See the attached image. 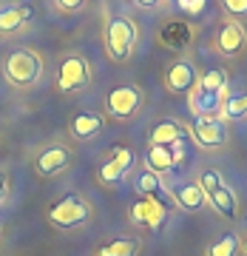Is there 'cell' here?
Masks as SVG:
<instances>
[{"mask_svg":"<svg viewBox=\"0 0 247 256\" xmlns=\"http://www.w3.org/2000/svg\"><path fill=\"white\" fill-rule=\"evenodd\" d=\"M3 74H6V80L11 86H17V88H28V86H34L40 80V74H43V60L37 52L31 48H14L9 57H6V63H3Z\"/></svg>","mask_w":247,"mask_h":256,"instance_id":"6da1fadb","label":"cell"},{"mask_svg":"<svg viewBox=\"0 0 247 256\" xmlns=\"http://www.w3.org/2000/svg\"><path fill=\"white\" fill-rule=\"evenodd\" d=\"M137 37H139V28L137 23L125 14H117V18L108 20V26H105V48H108L111 60H117V63H125L137 46Z\"/></svg>","mask_w":247,"mask_h":256,"instance_id":"7a4b0ae2","label":"cell"},{"mask_svg":"<svg viewBox=\"0 0 247 256\" xmlns=\"http://www.w3.org/2000/svg\"><path fill=\"white\" fill-rule=\"evenodd\" d=\"M88 220H91V205L82 200L80 194H65L63 200H57L48 208V222L63 230L82 228Z\"/></svg>","mask_w":247,"mask_h":256,"instance_id":"3957f363","label":"cell"},{"mask_svg":"<svg viewBox=\"0 0 247 256\" xmlns=\"http://www.w3.org/2000/svg\"><path fill=\"white\" fill-rule=\"evenodd\" d=\"M88 82H91V66H88L85 57L68 54L60 60V66H57V88L60 92H65V94L82 92Z\"/></svg>","mask_w":247,"mask_h":256,"instance_id":"277c9868","label":"cell"},{"mask_svg":"<svg viewBox=\"0 0 247 256\" xmlns=\"http://www.w3.org/2000/svg\"><path fill=\"white\" fill-rule=\"evenodd\" d=\"M139 106H142V92H139L137 86H117V88H111L105 94V111L114 120L134 117L139 111Z\"/></svg>","mask_w":247,"mask_h":256,"instance_id":"5b68a950","label":"cell"},{"mask_svg":"<svg viewBox=\"0 0 247 256\" xmlns=\"http://www.w3.org/2000/svg\"><path fill=\"white\" fill-rule=\"evenodd\" d=\"M165 216H168V208H165L159 200H154V196H139V200L131 205V222L139 225V228H145V230L162 228Z\"/></svg>","mask_w":247,"mask_h":256,"instance_id":"8992f818","label":"cell"},{"mask_svg":"<svg viewBox=\"0 0 247 256\" xmlns=\"http://www.w3.org/2000/svg\"><path fill=\"white\" fill-rule=\"evenodd\" d=\"M191 134L202 148H222L228 146V131L219 117H196L191 126Z\"/></svg>","mask_w":247,"mask_h":256,"instance_id":"52a82bcc","label":"cell"},{"mask_svg":"<svg viewBox=\"0 0 247 256\" xmlns=\"http://www.w3.org/2000/svg\"><path fill=\"white\" fill-rule=\"evenodd\" d=\"M196 82H199L196 68L188 60H176V63H171L165 68V86L174 94H191L196 88Z\"/></svg>","mask_w":247,"mask_h":256,"instance_id":"ba28073f","label":"cell"},{"mask_svg":"<svg viewBox=\"0 0 247 256\" xmlns=\"http://www.w3.org/2000/svg\"><path fill=\"white\" fill-rule=\"evenodd\" d=\"M245 46H247V34H245V28H242V23H236V20L222 23L219 32H216V48H219V54L239 57L245 52Z\"/></svg>","mask_w":247,"mask_h":256,"instance_id":"9c48e42d","label":"cell"},{"mask_svg":"<svg viewBox=\"0 0 247 256\" xmlns=\"http://www.w3.org/2000/svg\"><path fill=\"white\" fill-rule=\"evenodd\" d=\"M68 162H71V151H68V148L65 146H48L37 154L34 171L40 176H51V174H60Z\"/></svg>","mask_w":247,"mask_h":256,"instance_id":"30bf717a","label":"cell"},{"mask_svg":"<svg viewBox=\"0 0 247 256\" xmlns=\"http://www.w3.org/2000/svg\"><path fill=\"white\" fill-rule=\"evenodd\" d=\"M131 165H134V151L125 146H119L111 151V160H105L100 168V180L102 182H119L122 176L131 171Z\"/></svg>","mask_w":247,"mask_h":256,"instance_id":"8fae6325","label":"cell"},{"mask_svg":"<svg viewBox=\"0 0 247 256\" xmlns=\"http://www.w3.org/2000/svg\"><path fill=\"white\" fill-rule=\"evenodd\" d=\"M102 126H105L102 114H97V111H77L71 117V122H68V131L77 140H91L102 131Z\"/></svg>","mask_w":247,"mask_h":256,"instance_id":"7c38bea8","label":"cell"},{"mask_svg":"<svg viewBox=\"0 0 247 256\" xmlns=\"http://www.w3.org/2000/svg\"><path fill=\"white\" fill-rule=\"evenodd\" d=\"M171 196H174V202L185 210H202L208 205V196H205V191L199 188V182H176L174 188H171Z\"/></svg>","mask_w":247,"mask_h":256,"instance_id":"4fadbf2b","label":"cell"},{"mask_svg":"<svg viewBox=\"0 0 247 256\" xmlns=\"http://www.w3.org/2000/svg\"><path fill=\"white\" fill-rule=\"evenodd\" d=\"M145 165H148V171H154L156 176L174 174V171H176L174 154H171V148H168V146H151V148H148V151H145Z\"/></svg>","mask_w":247,"mask_h":256,"instance_id":"5bb4252c","label":"cell"},{"mask_svg":"<svg viewBox=\"0 0 247 256\" xmlns=\"http://www.w3.org/2000/svg\"><path fill=\"white\" fill-rule=\"evenodd\" d=\"M208 202H211L213 208L219 210L222 216H228V220H233L239 214V196L236 191L230 188V185H222V188H216V191L208 196Z\"/></svg>","mask_w":247,"mask_h":256,"instance_id":"9a60e30c","label":"cell"},{"mask_svg":"<svg viewBox=\"0 0 247 256\" xmlns=\"http://www.w3.org/2000/svg\"><path fill=\"white\" fill-rule=\"evenodd\" d=\"M28 18H31V9L28 6H0V34L17 32Z\"/></svg>","mask_w":247,"mask_h":256,"instance_id":"2e32d148","label":"cell"},{"mask_svg":"<svg viewBox=\"0 0 247 256\" xmlns=\"http://www.w3.org/2000/svg\"><path fill=\"white\" fill-rule=\"evenodd\" d=\"M179 140H185V128L179 122H174V120H162L151 131V146H174Z\"/></svg>","mask_w":247,"mask_h":256,"instance_id":"e0dca14e","label":"cell"},{"mask_svg":"<svg viewBox=\"0 0 247 256\" xmlns=\"http://www.w3.org/2000/svg\"><path fill=\"white\" fill-rule=\"evenodd\" d=\"M134 188H137L139 196H154V200H159V196L165 194L162 176H156L154 171H148V168L137 174V180H134Z\"/></svg>","mask_w":247,"mask_h":256,"instance_id":"ac0fdd59","label":"cell"},{"mask_svg":"<svg viewBox=\"0 0 247 256\" xmlns=\"http://www.w3.org/2000/svg\"><path fill=\"white\" fill-rule=\"evenodd\" d=\"M199 92L205 94H222V92H228V72L225 68H208V72L199 77Z\"/></svg>","mask_w":247,"mask_h":256,"instance_id":"d6986e66","label":"cell"},{"mask_svg":"<svg viewBox=\"0 0 247 256\" xmlns=\"http://www.w3.org/2000/svg\"><path fill=\"white\" fill-rule=\"evenodd\" d=\"M191 26H185V23H168V26L162 28V46L168 48H179V46H188L191 43Z\"/></svg>","mask_w":247,"mask_h":256,"instance_id":"ffe728a7","label":"cell"},{"mask_svg":"<svg viewBox=\"0 0 247 256\" xmlns=\"http://www.w3.org/2000/svg\"><path fill=\"white\" fill-rule=\"evenodd\" d=\"M219 117L222 120H242V117H247V92L230 94L228 100H225V106H222Z\"/></svg>","mask_w":247,"mask_h":256,"instance_id":"44dd1931","label":"cell"},{"mask_svg":"<svg viewBox=\"0 0 247 256\" xmlns=\"http://www.w3.org/2000/svg\"><path fill=\"white\" fill-rule=\"evenodd\" d=\"M139 254V242L137 239H114L108 245H102L100 256H137Z\"/></svg>","mask_w":247,"mask_h":256,"instance_id":"7402d4cb","label":"cell"},{"mask_svg":"<svg viewBox=\"0 0 247 256\" xmlns=\"http://www.w3.org/2000/svg\"><path fill=\"white\" fill-rule=\"evenodd\" d=\"M239 248H242V242H239L236 234H222V236L211 245L208 256H236Z\"/></svg>","mask_w":247,"mask_h":256,"instance_id":"603a6c76","label":"cell"},{"mask_svg":"<svg viewBox=\"0 0 247 256\" xmlns=\"http://www.w3.org/2000/svg\"><path fill=\"white\" fill-rule=\"evenodd\" d=\"M225 185V180H222V174L216 171V168H205L199 174V188L205 191V196H211L216 188H222Z\"/></svg>","mask_w":247,"mask_h":256,"instance_id":"cb8c5ba5","label":"cell"},{"mask_svg":"<svg viewBox=\"0 0 247 256\" xmlns=\"http://www.w3.org/2000/svg\"><path fill=\"white\" fill-rule=\"evenodd\" d=\"M222 9L233 18H242V14H247V0H222Z\"/></svg>","mask_w":247,"mask_h":256,"instance_id":"d4e9b609","label":"cell"},{"mask_svg":"<svg viewBox=\"0 0 247 256\" xmlns=\"http://www.w3.org/2000/svg\"><path fill=\"white\" fill-rule=\"evenodd\" d=\"M176 6L185 12V14H199L205 9V0H176Z\"/></svg>","mask_w":247,"mask_h":256,"instance_id":"484cf974","label":"cell"},{"mask_svg":"<svg viewBox=\"0 0 247 256\" xmlns=\"http://www.w3.org/2000/svg\"><path fill=\"white\" fill-rule=\"evenodd\" d=\"M57 6L63 12H80L85 6V0H57Z\"/></svg>","mask_w":247,"mask_h":256,"instance_id":"4316f807","label":"cell"},{"mask_svg":"<svg viewBox=\"0 0 247 256\" xmlns=\"http://www.w3.org/2000/svg\"><path fill=\"white\" fill-rule=\"evenodd\" d=\"M6 202V174L0 171V205Z\"/></svg>","mask_w":247,"mask_h":256,"instance_id":"83f0119b","label":"cell"},{"mask_svg":"<svg viewBox=\"0 0 247 256\" xmlns=\"http://www.w3.org/2000/svg\"><path fill=\"white\" fill-rule=\"evenodd\" d=\"M137 6H142V9H154V6H159V0H134Z\"/></svg>","mask_w":247,"mask_h":256,"instance_id":"f1b7e54d","label":"cell"},{"mask_svg":"<svg viewBox=\"0 0 247 256\" xmlns=\"http://www.w3.org/2000/svg\"><path fill=\"white\" fill-rule=\"evenodd\" d=\"M239 250H242V254L247 256V236H245V242H242V248H239Z\"/></svg>","mask_w":247,"mask_h":256,"instance_id":"f546056e","label":"cell"},{"mask_svg":"<svg viewBox=\"0 0 247 256\" xmlns=\"http://www.w3.org/2000/svg\"><path fill=\"white\" fill-rule=\"evenodd\" d=\"M0 236H3V225H0Z\"/></svg>","mask_w":247,"mask_h":256,"instance_id":"4dcf8cb0","label":"cell"}]
</instances>
